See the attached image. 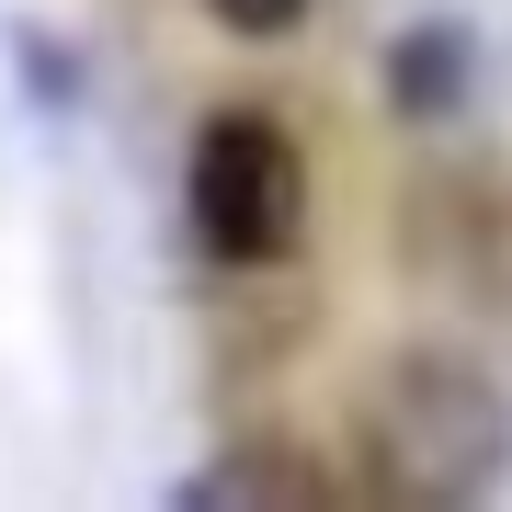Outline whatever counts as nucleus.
<instances>
[{
	"label": "nucleus",
	"instance_id": "obj_4",
	"mask_svg": "<svg viewBox=\"0 0 512 512\" xmlns=\"http://www.w3.org/2000/svg\"><path fill=\"white\" fill-rule=\"evenodd\" d=\"M274 501H319V478L296 456H262V444L194 467V478H171V512H274Z\"/></svg>",
	"mask_w": 512,
	"mask_h": 512
},
{
	"label": "nucleus",
	"instance_id": "obj_6",
	"mask_svg": "<svg viewBox=\"0 0 512 512\" xmlns=\"http://www.w3.org/2000/svg\"><path fill=\"white\" fill-rule=\"evenodd\" d=\"M205 12H217L239 46H274V35H296V23H308V0H205Z\"/></svg>",
	"mask_w": 512,
	"mask_h": 512
},
{
	"label": "nucleus",
	"instance_id": "obj_5",
	"mask_svg": "<svg viewBox=\"0 0 512 512\" xmlns=\"http://www.w3.org/2000/svg\"><path fill=\"white\" fill-rule=\"evenodd\" d=\"M12 57H23V92H35L46 114H69L80 92H92V69H80L69 35H46V23H12Z\"/></svg>",
	"mask_w": 512,
	"mask_h": 512
},
{
	"label": "nucleus",
	"instance_id": "obj_2",
	"mask_svg": "<svg viewBox=\"0 0 512 512\" xmlns=\"http://www.w3.org/2000/svg\"><path fill=\"white\" fill-rule=\"evenodd\" d=\"M183 217L217 262H285L296 228H308V160H296V137L251 103L205 114V137L183 160Z\"/></svg>",
	"mask_w": 512,
	"mask_h": 512
},
{
	"label": "nucleus",
	"instance_id": "obj_3",
	"mask_svg": "<svg viewBox=\"0 0 512 512\" xmlns=\"http://www.w3.org/2000/svg\"><path fill=\"white\" fill-rule=\"evenodd\" d=\"M478 92V35L467 23H410L399 46H387V103L410 114V126H444Z\"/></svg>",
	"mask_w": 512,
	"mask_h": 512
},
{
	"label": "nucleus",
	"instance_id": "obj_1",
	"mask_svg": "<svg viewBox=\"0 0 512 512\" xmlns=\"http://www.w3.org/2000/svg\"><path fill=\"white\" fill-rule=\"evenodd\" d=\"M376 456L410 501H490L512 478V399L467 353H399L376 387Z\"/></svg>",
	"mask_w": 512,
	"mask_h": 512
}]
</instances>
